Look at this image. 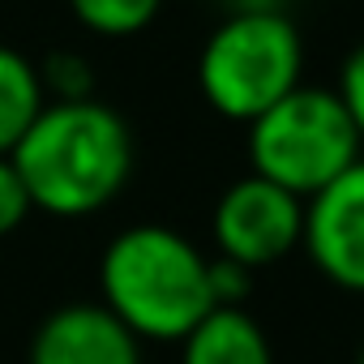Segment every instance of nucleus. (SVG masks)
Returning <instances> with one entry per match:
<instances>
[{
    "label": "nucleus",
    "mask_w": 364,
    "mask_h": 364,
    "mask_svg": "<svg viewBox=\"0 0 364 364\" xmlns=\"http://www.w3.org/2000/svg\"><path fill=\"white\" fill-rule=\"evenodd\" d=\"M35 210L86 219L112 206L133 176V133L99 99L48 103L9 154Z\"/></svg>",
    "instance_id": "nucleus-1"
},
{
    "label": "nucleus",
    "mask_w": 364,
    "mask_h": 364,
    "mask_svg": "<svg viewBox=\"0 0 364 364\" xmlns=\"http://www.w3.org/2000/svg\"><path fill=\"white\" fill-rule=\"evenodd\" d=\"M99 304L133 338L180 343L206 313H215L210 257L163 223H137L112 236L99 262Z\"/></svg>",
    "instance_id": "nucleus-2"
},
{
    "label": "nucleus",
    "mask_w": 364,
    "mask_h": 364,
    "mask_svg": "<svg viewBox=\"0 0 364 364\" xmlns=\"http://www.w3.org/2000/svg\"><path fill=\"white\" fill-rule=\"evenodd\" d=\"M304 82V35L291 14H223L198 52V90L223 120L253 124Z\"/></svg>",
    "instance_id": "nucleus-3"
},
{
    "label": "nucleus",
    "mask_w": 364,
    "mask_h": 364,
    "mask_svg": "<svg viewBox=\"0 0 364 364\" xmlns=\"http://www.w3.org/2000/svg\"><path fill=\"white\" fill-rule=\"evenodd\" d=\"M245 129L253 176L296 193L300 202L317 198L330 180H338L364 154L334 86L317 82H300Z\"/></svg>",
    "instance_id": "nucleus-4"
},
{
    "label": "nucleus",
    "mask_w": 364,
    "mask_h": 364,
    "mask_svg": "<svg viewBox=\"0 0 364 364\" xmlns=\"http://www.w3.org/2000/svg\"><path fill=\"white\" fill-rule=\"evenodd\" d=\"M215 249L219 257L245 266V270H262L283 262L291 249H300L304 240V202L262 176H240L223 189V198L215 202Z\"/></svg>",
    "instance_id": "nucleus-5"
},
{
    "label": "nucleus",
    "mask_w": 364,
    "mask_h": 364,
    "mask_svg": "<svg viewBox=\"0 0 364 364\" xmlns=\"http://www.w3.org/2000/svg\"><path fill=\"white\" fill-rule=\"evenodd\" d=\"M300 249L334 287L364 296V154L304 202Z\"/></svg>",
    "instance_id": "nucleus-6"
},
{
    "label": "nucleus",
    "mask_w": 364,
    "mask_h": 364,
    "mask_svg": "<svg viewBox=\"0 0 364 364\" xmlns=\"http://www.w3.org/2000/svg\"><path fill=\"white\" fill-rule=\"evenodd\" d=\"M31 364H141V347L103 304L82 300L43 317Z\"/></svg>",
    "instance_id": "nucleus-7"
},
{
    "label": "nucleus",
    "mask_w": 364,
    "mask_h": 364,
    "mask_svg": "<svg viewBox=\"0 0 364 364\" xmlns=\"http://www.w3.org/2000/svg\"><path fill=\"white\" fill-rule=\"evenodd\" d=\"M180 343H185L180 364H274L266 330L245 309L206 313Z\"/></svg>",
    "instance_id": "nucleus-8"
},
{
    "label": "nucleus",
    "mask_w": 364,
    "mask_h": 364,
    "mask_svg": "<svg viewBox=\"0 0 364 364\" xmlns=\"http://www.w3.org/2000/svg\"><path fill=\"white\" fill-rule=\"evenodd\" d=\"M48 107L39 69L18 52L0 43V159H9L14 146L26 137V129Z\"/></svg>",
    "instance_id": "nucleus-9"
},
{
    "label": "nucleus",
    "mask_w": 364,
    "mask_h": 364,
    "mask_svg": "<svg viewBox=\"0 0 364 364\" xmlns=\"http://www.w3.org/2000/svg\"><path fill=\"white\" fill-rule=\"evenodd\" d=\"M69 9L90 35L129 39V35H141L159 18L163 0H69Z\"/></svg>",
    "instance_id": "nucleus-10"
},
{
    "label": "nucleus",
    "mask_w": 364,
    "mask_h": 364,
    "mask_svg": "<svg viewBox=\"0 0 364 364\" xmlns=\"http://www.w3.org/2000/svg\"><path fill=\"white\" fill-rule=\"evenodd\" d=\"M39 69L43 95H52V103H77V99H95V69L77 56V52H52Z\"/></svg>",
    "instance_id": "nucleus-11"
},
{
    "label": "nucleus",
    "mask_w": 364,
    "mask_h": 364,
    "mask_svg": "<svg viewBox=\"0 0 364 364\" xmlns=\"http://www.w3.org/2000/svg\"><path fill=\"white\" fill-rule=\"evenodd\" d=\"M334 95H338V103H343V112H347V120L355 124V137H360V146H364V39L343 56Z\"/></svg>",
    "instance_id": "nucleus-12"
},
{
    "label": "nucleus",
    "mask_w": 364,
    "mask_h": 364,
    "mask_svg": "<svg viewBox=\"0 0 364 364\" xmlns=\"http://www.w3.org/2000/svg\"><path fill=\"white\" fill-rule=\"evenodd\" d=\"M253 291V270L228 262V257H210V296H215V309H245Z\"/></svg>",
    "instance_id": "nucleus-13"
},
{
    "label": "nucleus",
    "mask_w": 364,
    "mask_h": 364,
    "mask_svg": "<svg viewBox=\"0 0 364 364\" xmlns=\"http://www.w3.org/2000/svg\"><path fill=\"white\" fill-rule=\"evenodd\" d=\"M31 198H26V185H22V176L14 171L9 159H0V236H9L18 232L26 219H31Z\"/></svg>",
    "instance_id": "nucleus-14"
},
{
    "label": "nucleus",
    "mask_w": 364,
    "mask_h": 364,
    "mask_svg": "<svg viewBox=\"0 0 364 364\" xmlns=\"http://www.w3.org/2000/svg\"><path fill=\"white\" fill-rule=\"evenodd\" d=\"M228 14H287L291 0H219Z\"/></svg>",
    "instance_id": "nucleus-15"
},
{
    "label": "nucleus",
    "mask_w": 364,
    "mask_h": 364,
    "mask_svg": "<svg viewBox=\"0 0 364 364\" xmlns=\"http://www.w3.org/2000/svg\"><path fill=\"white\" fill-rule=\"evenodd\" d=\"M355 364H364V347H360V360H355Z\"/></svg>",
    "instance_id": "nucleus-16"
},
{
    "label": "nucleus",
    "mask_w": 364,
    "mask_h": 364,
    "mask_svg": "<svg viewBox=\"0 0 364 364\" xmlns=\"http://www.w3.org/2000/svg\"><path fill=\"white\" fill-rule=\"evenodd\" d=\"M141 364H146V360H141Z\"/></svg>",
    "instance_id": "nucleus-17"
}]
</instances>
